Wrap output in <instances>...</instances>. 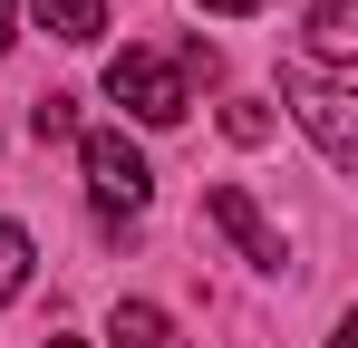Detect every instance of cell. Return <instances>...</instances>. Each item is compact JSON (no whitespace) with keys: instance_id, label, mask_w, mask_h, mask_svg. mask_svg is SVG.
<instances>
[{"instance_id":"cell-9","label":"cell","mask_w":358,"mask_h":348,"mask_svg":"<svg viewBox=\"0 0 358 348\" xmlns=\"http://www.w3.org/2000/svg\"><path fill=\"white\" fill-rule=\"evenodd\" d=\"M223 136H233V145H262V136H271V107H262V97H233V107H223Z\"/></svg>"},{"instance_id":"cell-2","label":"cell","mask_w":358,"mask_h":348,"mask_svg":"<svg viewBox=\"0 0 358 348\" xmlns=\"http://www.w3.org/2000/svg\"><path fill=\"white\" fill-rule=\"evenodd\" d=\"M107 97H117L136 126H184V68L165 49H126V58H107Z\"/></svg>"},{"instance_id":"cell-8","label":"cell","mask_w":358,"mask_h":348,"mask_svg":"<svg viewBox=\"0 0 358 348\" xmlns=\"http://www.w3.org/2000/svg\"><path fill=\"white\" fill-rule=\"evenodd\" d=\"M20 290H29V232H20V223H0V310H10Z\"/></svg>"},{"instance_id":"cell-5","label":"cell","mask_w":358,"mask_h":348,"mask_svg":"<svg viewBox=\"0 0 358 348\" xmlns=\"http://www.w3.org/2000/svg\"><path fill=\"white\" fill-rule=\"evenodd\" d=\"M358 58V0H310V68H349Z\"/></svg>"},{"instance_id":"cell-6","label":"cell","mask_w":358,"mask_h":348,"mask_svg":"<svg viewBox=\"0 0 358 348\" xmlns=\"http://www.w3.org/2000/svg\"><path fill=\"white\" fill-rule=\"evenodd\" d=\"M49 39H68V49H87V39H107V0H20Z\"/></svg>"},{"instance_id":"cell-10","label":"cell","mask_w":358,"mask_h":348,"mask_svg":"<svg viewBox=\"0 0 358 348\" xmlns=\"http://www.w3.org/2000/svg\"><path fill=\"white\" fill-rule=\"evenodd\" d=\"M29 126H39V136H78V97H68V87H49V97L29 107Z\"/></svg>"},{"instance_id":"cell-14","label":"cell","mask_w":358,"mask_h":348,"mask_svg":"<svg viewBox=\"0 0 358 348\" xmlns=\"http://www.w3.org/2000/svg\"><path fill=\"white\" fill-rule=\"evenodd\" d=\"M39 348H78V339H39Z\"/></svg>"},{"instance_id":"cell-11","label":"cell","mask_w":358,"mask_h":348,"mask_svg":"<svg viewBox=\"0 0 358 348\" xmlns=\"http://www.w3.org/2000/svg\"><path fill=\"white\" fill-rule=\"evenodd\" d=\"M10 39H20V0H0V49H10Z\"/></svg>"},{"instance_id":"cell-12","label":"cell","mask_w":358,"mask_h":348,"mask_svg":"<svg viewBox=\"0 0 358 348\" xmlns=\"http://www.w3.org/2000/svg\"><path fill=\"white\" fill-rule=\"evenodd\" d=\"M203 10H223V20H252V10H262V0H203Z\"/></svg>"},{"instance_id":"cell-1","label":"cell","mask_w":358,"mask_h":348,"mask_svg":"<svg viewBox=\"0 0 358 348\" xmlns=\"http://www.w3.org/2000/svg\"><path fill=\"white\" fill-rule=\"evenodd\" d=\"M281 97H291V116L310 126V145L349 174L358 165V87L329 78V68H310V58H291V68H281Z\"/></svg>"},{"instance_id":"cell-3","label":"cell","mask_w":358,"mask_h":348,"mask_svg":"<svg viewBox=\"0 0 358 348\" xmlns=\"http://www.w3.org/2000/svg\"><path fill=\"white\" fill-rule=\"evenodd\" d=\"M78 165H87V203H97L107 223H126V213H145V194H155V174H145V155L126 145L117 126H97V136L78 145Z\"/></svg>"},{"instance_id":"cell-13","label":"cell","mask_w":358,"mask_h":348,"mask_svg":"<svg viewBox=\"0 0 358 348\" xmlns=\"http://www.w3.org/2000/svg\"><path fill=\"white\" fill-rule=\"evenodd\" d=\"M329 348H358V329H339V339H329Z\"/></svg>"},{"instance_id":"cell-4","label":"cell","mask_w":358,"mask_h":348,"mask_svg":"<svg viewBox=\"0 0 358 348\" xmlns=\"http://www.w3.org/2000/svg\"><path fill=\"white\" fill-rule=\"evenodd\" d=\"M203 213H213V223H223V232L242 242V261H262V271H281V232H271L262 213H252V194H242V184H213V194H203Z\"/></svg>"},{"instance_id":"cell-7","label":"cell","mask_w":358,"mask_h":348,"mask_svg":"<svg viewBox=\"0 0 358 348\" xmlns=\"http://www.w3.org/2000/svg\"><path fill=\"white\" fill-rule=\"evenodd\" d=\"M107 329H117V348H175V329H165V310H155V300H117V319H107Z\"/></svg>"}]
</instances>
